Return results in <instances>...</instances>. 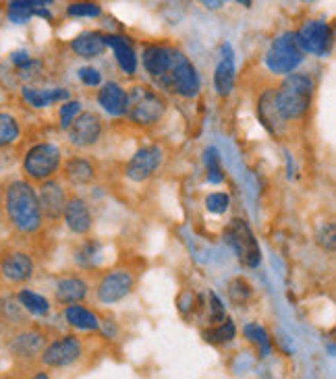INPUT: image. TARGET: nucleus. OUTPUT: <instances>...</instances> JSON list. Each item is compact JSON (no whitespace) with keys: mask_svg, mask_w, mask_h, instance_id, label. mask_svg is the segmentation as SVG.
I'll return each mask as SVG.
<instances>
[{"mask_svg":"<svg viewBox=\"0 0 336 379\" xmlns=\"http://www.w3.org/2000/svg\"><path fill=\"white\" fill-rule=\"evenodd\" d=\"M301 50L314 56H326L333 44V29L324 21H308L299 31H295Z\"/></svg>","mask_w":336,"mask_h":379,"instance_id":"obj_8","label":"nucleus"},{"mask_svg":"<svg viewBox=\"0 0 336 379\" xmlns=\"http://www.w3.org/2000/svg\"><path fill=\"white\" fill-rule=\"evenodd\" d=\"M235 336H237V328H235V321L228 319V317H226L224 321H220V323H216V326H212L210 330L203 332L205 342L216 344V346H222V344L233 342Z\"/></svg>","mask_w":336,"mask_h":379,"instance_id":"obj_28","label":"nucleus"},{"mask_svg":"<svg viewBox=\"0 0 336 379\" xmlns=\"http://www.w3.org/2000/svg\"><path fill=\"white\" fill-rule=\"evenodd\" d=\"M10 60L17 65V67H25V65H29L31 60H29V54L25 52V50H17V52H12L10 54Z\"/></svg>","mask_w":336,"mask_h":379,"instance_id":"obj_41","label":"nucleus"},{"mask_svg":"<svg viewBox=\"0 0 336 379\" xmlns=\"http://www.w3.org/2000/svg\"><path fill=\"white\" fill-rule=\"evenodd\" d=\"M23 98L33 106V108H46L56 102H67L69 100V90L65 87H54V90H33V87H23Z\"/></svg>","mask_w":336,"mask_h":379,"instance_id":"obj_25","label":"nucleus"},{"mask_svg":"<svg viewBox=\"0 0 336 379\" xmlns=\"http://www.w3.org/2000/svg\"><path fill=\"white\" fill-rule=\"evenodd\" d=\"M249 294H251V286H249L247 280H243V278L230 280V284H228V296H230L233 305H245L247 298H249Z\"/></svg>","mask_w":336,"mask_h":379,"instance_id":"obj_33","label":"nucleus"},{"mask_svg":"<svg viewBox=\"0 0 336 379\" xmlns=\"http://www.w3.org/2000/svg\"><path fill=\"white\" fill-rule=\"evenodd\" d=\"M208 298H210V326H216V323H220V321H224L226 319V311H224V305H222V301H220V296L216 294V292H212L210 290V294H208Z\"/></svg>","mask_w":336,"mask_h":379,"instance_id":"obj_38","label":"nucleus"},{"mask_svg":"<svg viewBox=\"0 0 336 379\" xmlns=\"http://www.w3.org/2000/svg\"><path fill=\"white\" fill-rule=\"evenodd\" d=\"M6 214L21 233H35L42 226V210L35 189L25 180H15L6 189Z\"/></svg>","mask_w":336,"mask_h":379,"instance_id":"obj_1","label":"nucleus"},{"mask_svg":"<svg viewBox=\"0 0 336 379\" xmlns=\"http://www.w3.org/2000/svg\"><path fill=\"white\" fill-rule=\"evenodd\" d=\"M67 133H69V141L73 145L90 147V145L98 143V139L102 135V121L94 112H81L67 128Z\"/></svg>","mask_w":336,"mask_h":379,"instance_id":"obj_12","label":"nucleus"},{"mask_svg":"<svg viewBox=\"0 0 336 379\" xmlns=\"http://www.w3.org/2000/svg\"><path fill=\"white\" fill-rule=\"evenodd\" d=\"M305 58V52L301 50L295 31L280 33L266 52V65L276 75H291Z\"/></svg>","mask_w":336,"mask_h":379,"instance_id":"obj_6","label":"nucleus"},{"mask_svg":"<svg viewBox=\"0 0 336 379\" xmlns=\"http://www.w3.org/2000/svg\"><path fill=\"white\" fill-rule=\"evenodd\" d=\"M203 162H205V178L212 185H220L224 183V170H222V162H220V153L216 147H208L203 151Z\"/></svg>","mask_w":336,"mask_h":379,"instance_id":"obj_30","label":"nucleus"},{"mask_svg":"<svg viewBox=\"0 0 336 379\" xmlns=\"http://www.w3.org/2000/svg\"><path fill=\"white\" fill-rule=\"evenodd\" d=\"M203 6L205 8H220V6H224V2L220 0V2H203Z\"/></svg>","mask_w":336,"mask_h":379,"instance_id":"obj_43","label":"nucleus"},{"mask_svg":"<svg viewBox=\"0 0 336 379\" xmlns=\"http://www.w3.org/2000/svg\"><path fill=\"white\" fill-rule=\"evenodd\" d=\"M65 176L71 185L81 187V185H90L96 178V168L90 160L85 158H71L65 164Z\"/></svg>","mask_w":336,"mask_h":379,"instance_id":"obj_24","label":"nucleus"},{"mask_svg":"<svg viewBox=\"0 0 336 379\" xmlns=\"http://www.w3.org/2000/svg\"><path fill=\"white\" fill-rule=\"evenodd\" d=\"M81 353L83 346L77 336H62L54 340L48 348H44L42 363L46 367H69L81 357Z\"/></svg>","mask_w":336,"mask_h":379,"instance_id":"obj_10","label":"nucleus"},{"mask_svg":"<svg viewBox=\"0 0 336 379\" xmlns=\"http://www.w3.org/2000/svg\"><path fill=\"white\" fill-rule=\"evenodd\" d=\"M60 166V149L52 143L33 145L23 160V170L33 180H48Z\"/></svg>","mask_w":336,"mask_h":379,"instance_id":"obj_7","label":"nucleus"},{"mask_svg":"<svg viewBox=\"0 0 336 379\" xmlns=\"http://www.w3.org/2000/svg\"><path fill=\"white\" fill-rule=\"evenodd\" d=\"M37 201H40V210L46 218L56 220L62 216L67 199H65V191L60 187V183L56 180H44V185L40 187V191L35 193Z\"/></svg>","mask_w":336,"mask_h":379,"instance_id":"obj_13","label":"nucleus"},{"mask_svg":"<svg viewBox=\"0 0 336 379\" xmlns=\"http://www.w3.org/2000/svg\"><path fill=\"white\" fill-rule=\"evenodd\" d=\"M17 298H19V305H21L25 311L33 313V315H48V311H50L48 298L42 296V294H37V292H33V290L23 288V290H19Z\"/></svg>","mask_w":336,"mask_h":379,"instance_id":"obj_29","label":"nucleus"},{"mask_svg":"<svg viewBox=\"0 0 336 379\" xmlns=\"http://www.w3.org/2000/svg\"><path fill=\"white\" fill-rule=\"evenodd\" d=\"M258 117H260V123L264 125V128L272 135H276L285 121L280 119L278 115V106H276V90H266L260 100H258Z\"/></svg>","mask_w":336,"mask_h":379,"instance_id":"obj_16","label":"nucleus"},{"mask_svg":"<svg viewBox=\"0 0 336 379\" xmlns=\"http://www.w3.org/2000/svg\"><path fill=\"white\" fill-rule=\"evenodd\" d=\"M98 104L112 117H123L127 112V92L115 83L108 81L102 85V90L98 92Z\"/></svg>","mask_w":336,"mask_h":379,"instance_id":"obj_18","label":"nucleus"},{"mask_svg":"<svg viewBox=\"0 0 336 379\" xmlns=\"http://www.w3.org/2000/svg\"><path fill=\"white\" fill-rule=\"evenodd\" d=\"M172 52L174 48H168V46H148L144 50V69L154 79H162L170 69Z\"/></svg>","mask_w":336,"mask_h":379,"instance_id":"obj_20","label":"nucleus"},{"mask_svg":"<svg viewBox=\"0 0 336 379\" xmlns=\"http://www.w3.org/2000/svg\"><path fill=\"white\" fill-rule=\"evenodd\" d=\"M133 286H135V280H133L131 271H127V269H112V271H108L100 280V284H98V298L104 305H115V303L127 298L131 294Z\"/></svg>","mask_w":336,"mask_h":379,"instance_id":"obj_9","label":"nucleus"},{"mask_svg":"<svg viewBox=\"0 0 336 379\" xmlns=\"http://www.w3.org/2000/svg\"><path fill=\"white\" fill-rule=\"evenodd\" d=\"M31 379H50V378H48L46 373H37V376H33V378H31Z\"/></svg>","mask_w":336,"mask_h":379,"instance_id":"obj_44","label":"nucleus"},{"mask_svg":"<svg viewBox=\"0 0 336 379\" xmlns=\"http://www.w3.org/2000/svg\"><path fill=\"white\" fill-rule=\"evenodd\" d=\"M81 115V102L79 100H69L60 106V128H69L71 123Z\"/></svg>","mask_w":336,"mask_h":379,"instance_id":"obj_37","label":"nucleus"},{"mask_svg":"<svg viewBox=\"0 0 336 379\" xmlns=\"http://www.w3.org/2000/svg\"><path fill=\"white\" fill-rule=\"evenodd\" d=\"M98 255H100V243H98V241H87V243H83V245L77 249L75 261H77L79 265H83V267H92V265L96 263Z\"/></svg>","mask_w":336,"mask_h":379,"instance_id":"obj_34","label":"nucleus"},{"mask_svg":"<svg viewBox=\"0 0 336 379\" xmlns=\"http://www.w3.org/2000/svg\"><path fill=\"white\" fill-rule=\"evenodd\" d=\"M65 319L69 321V326H73L77 330H85V332H92V330L100 328L98 317L90 309H85L81 305H69L65 309Z\"/></svg>","mask_w":336,"mask_h":379,"instance_id":"obj_26","label":"nucleus"},{"mask_svg":"<svg viewBox=\"0 0 336 379\" xmlns=\"http://www.w3.org/2000/svg\"><path fill=\"white\" fill-rule=\"evenodd\" d=\"M0 269L4 273V278H8L10 282H25L33 273V261H31V257L27 253H8L2 259Z\"/></svg>","mask_w":336,"mask_h":379,"instance_id":"obj_19","label":"nucleus"},{"mask_svg":"<svg viewBox=\"0 0 336 379\" xmlns=\"http://www.w3.org/2000/svg\"><path fill=\"white\" fill-rule=\"evenodd\" d=\"M230 208V195L228 193H210L205 197V210L210 214H224Z\"/></svg>","mask_w":336,"mask_h":379,"instance_id":"obj_35","label":"nucleus"},{"mask_svg":"<svg viewBox=\"0 0 336 379\" xmlns=\"http://www.w3.org/2000/svg\"><path fill=\"white\" fill-rule=\"evenodd\" d=\"M224 243L235 251L241 265L253 269L262 263V249H260L258 239L253 237L247 220L233 218L224 230Z\"/></svg>","mask_w":336,"mask_h":379,"instance_id":"obj_5","label":"nucleus"},{"mask_svg":"<svg viewBox=\"0 0 336 379\" xmlns=\"http://www.w3.org/2000/svg\"><path fill=\"white\" fill-rule=\"evenodd\" d=\"M335 224H326L322 226V230L318 233V243L322 249L326 251H335Z\"/></svg>","mask_w":336,"mask_h":379,"instance_id":"obj_40","label":"nucleus"},{"mask_svg":"<svg viewBox=\"0 0 336 379\" xmlns=\"http://www.w3.org/2000/svg\"><path fill=\"white\" fill-rule=\"evenodd\" d=\"M79 79L83 81V85L96 87V85L102 83V73L98 69H94V67H83V69H79Z\"/></svg>","mask_w":336,"mask_h":379,"instance_id":"obj_39","label":"nucleus"},{"mask_svg":"<svg viewBox=\"0 0 336 379\" xmlns=\"http://www.w3.org/2000/svg\"><path fill=\"white\" fill-rule=\"evenodd\" d=\"M71 50L81 58H98L104 54V33L100 31H83L71 40Z\"/></svg>","mask_w":336,"mask_h":379,"instance_id":"obj_21","label":"nucleus"},{"mask_svg":"<svg viewBox=\"0 0 336 379\" xmlns=\"http://www.w3.org/2000/svg\"><path fill=\"white\" fill-rule=\"evenodd\" d=\"M62 218H65V224L69 226V230L75 233V235H87L92 230V226H94L90 205L81 197H73V199L67 201Z\"/></svg>","mask_w":336,"mask_h":379,"instance_id":"obj_14","label":"nucleus"},{"mask_svg":"<svg viewBox=\"0 0 336 379\" xmlns=\"http://www.w3.org/2000/svg\"><path fill=\"white\" fill-rule=\"evenodd\" d=\"M67 12L71 17H100L102 6L96 2H73L67 6Z\"/></svg>","mask_w":336,"mask_h":379,"instance_id":"obj_36","label":"nucleus"},{"mask_svg":"<svg viewBox=\"0 0 336 379\" xmlns=\"http://www.w3.org/2000/svg\"><path fill=\"white\" fill-rule=\"evenodd\" d=\"M54 296L62 305H77L87 296V284L77 276L60 278L54 288Z\"/></svg>","mask_w":336,"mask_h":379,"instance_id":"obj_22","label":"nucleus"},{"mask_svg":"<svg viewBox=\"0 0 336 379\" xmlns=\"http://www.w3.org/2000/svg\"><path fill=\"white\" fill-rule=\"evenodd\" d=\"M158 83L165 90L185 98V100H193L201 90V79H199V73H197L195 65L180 50L172 52L170 69H168V73L162 79H158Z\"/></svg>","mask_w":336,"mask_h":379,"instance_id":"obj_4","label":"nucleus"},{"mask_svg":"<svg viewBox=\"0 0 336 379\" xmlns=\"http://www.w3.org/2000/svg\"><path fill=\"white\" fill-rule=\"evenodd\" d=\"M104 44H106V48H112L119 67H121L127 75H133V73L137 71V56H135L133 48L127 44V37H125V35L104 33Z\"/></svg>","mask_w":336,"mask_h":379,"instance_id":"obj_17","label":"nucleus"},{"mask_svg":"<svg viewBox=\"0 0 336 379\" xmlns=\"http://www.w3.org/2000/svg\"><path fill=\"white\" fill-rule=\"evenodd\" d=\"M44 344H46V338L40 334V332H23L19 334L12 344H10V351L17 355V357H23V359H31L40 353H44Z\"/></svg>","mask_w":336,"mask_h":379,"instance_id":"obj_23","label":"nucleus"},{"mask_svg":"<svg viewBox=\"0 0 336 379\" xmlns=\"http://www.w3.org/2000/svg\"><path fill=\"white\" fill-rule=\"evenodd\" d=\"M4 309H6V317H10V319H17V321H21L23 317H21V305H15L12 301H6V305H4Z\"/></svg>","mask_w":336,"mask_h":379,"instance_id":"obj_42","label":"nucleus"},{"mask_svg":"<svg viewBox=\"0 0 336 379\" xmlns=\"http://www.w3.org/2000/svg\"><path fill=\"white\" fill-rule=\"evenodd\" d=\"M160 164H162V149L158 145H146L133 153V158L127 162L125 172L131 180L144 183L150 176H154V172L160 168Z\"/></svg>","mask_w":336,"mask_h":379,"instance_id":"obj_11","label":"nucleus"},{"mask_svg":"<svg viewBox=\"0 0 336 379\" xmlns=\"http://www.w3.org/2000/svg\"><path fill=\"white\" fill-rule=\"evenodd\" d=\"M17 139H19V123L10 115L0 112V147L10 145Z\"/></svg>","mask_w":336,"mask_h":379,"instance_id":"obj_32","label":"nucleus"},{"mask_svg":"<svg viewBox=\"0 0 336 379\" xmlns=\"http://www.w3.org/2000/svg\"><path fill=\"white\" fill-rule=\"evenodd\" d=\"M235 87V56L230 44H222V58L214 73V90L220 98L230 96Z\"/></svg>","mask_w":336,"mask_h":379,"instance_id":"obj_15","label":"nucleus"},{"mask_svg":"<svg viewBox=\"0 0 336 379\" xmlns=\"http://www.w3.org/2000/svg\"><path fill=\"white\" fill-rule=\"evenodd\" d=\"M314 96V79L305 73H291L280 87L276 90V106L283 121L301 119L310 106Z\"/></svg>","mask_w":336,"mask_h":379,"instance_id":"obj_2","label":"nucleus"},{"mask_svg":"<svg viewBox=\"0 0 336 379\" xmlns=\"http://www.w3.org/2000/svg\"><path fill=\"white\" fill-rule=\"evenodd\" d=\"M167 112V100L160 92L150 85H135L127 94V117L140 126H152L160 123Z\"/></svg>","mask_w":336,"mask_h":379,"instance_id":"obj_3","label":"nucleus"},{"mask_svg":"<svg viewBox=\"0 0 336 379\" xmlns=\"http://www.w3.org/2000/svg\"><path fill=\"white\" fill-rule=\"evenodd\" d=\"M243 334H245V338H247L251 344H255V346L262 351V357H268V355H270L272 342H270V336H268V332H266L264 326H260V323H247V326L243 328Z\"/></svg>","mask_w":336,"mask_h":379,"instance_id":"obj_31","label":"nucleus"},{"mask_svg":"<svg viewBox=\"0 0 336 379\" xmlns=\"http://www.w3.org/2000/svg\"><path fill=\"white\" fill-rule=\"evenodd\" d=\"M48 2H40V0H15L8 2V19L12 23H27L33 15H37L40 8H44Z\"/></svg>","mask_w":336,"mask_h":379,"instance_id":"obj_27","label":"nucleus"}]
</instances>
